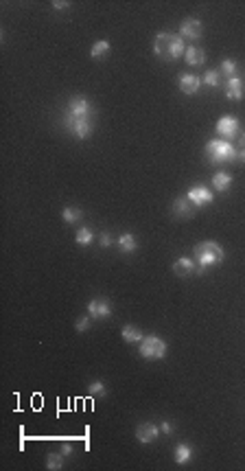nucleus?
I'll return each mask as SVG.
<instances>
[{"label": "nucleus", "instance_id": "f257e3e1", "mask_svg": "<svg viewBox=\"0 0 245 471\" xmlns=\"http://www.w3.org/2000/svg\"><path fill=\"white\" fill-rule=\"evenodd\" d=\"M153 53H156L160 60L171 62V60L182 57V55L186 53V44L177 33L162 31V33H158L156 40H153Z\"/></svg>", "mask_w": 245, "mask_h": 471}, {"label": "nucleus", "instance_id": "f03ea898", "mask_svg": "<svg viewBox=\"0 0 245 471\" xmlns=\"http://www.w3.org/2000/svg\"><path fill=\"white\" fill-rule=\"evenodd\" d=\"M195 261H197V274H203V270L210 265H219L223 261V248L219 246L217 241H199L193 250Z\"/></svg>", "mask_w": 245, "mask_h": 471}, {"label": "nucleus", "instance_id": "7ed1b4c3", "mask_svg": "<svg viewBox=\"0 0 245 471\" xmlns=\"http://www.w3.org/2000/svg\"><path fill=\"white\" fill-rule=\"evenodd\" d=\"M206 158L212 162V165H228V162L239 160V153H236V147L230 141L212 138V141L206 143Z\"/></svg>", "mask_w": 245, "mask_h": 471}, {"label": "nucleus", "instance_id": "20e7f679", "mask_svg": "<svg viewBox=\"0 0 245 471\" xmlns=\"http://www.w3.org/2000/svg\"><path fill=\"white\" fill-rule=\"evenodd\" d=\"M138 351H140V355L145 360H165L169 346H167L165 340L158 338V336H145Z\"/></svg>", "mask_w": 245, "mask_h": 471}, {"label": "nucleus", "instance_id": "39448f33", "mask_svg": "<svg viewBox=\"0 0 245 471\" xmlns=\"http://www.w3.org/2000/svg\"><path fill=\"white\" fill-rule=\"evenodd\" d=\"M90 112H92V105H90V101L86 99V96H72V99L68 101V114H66V119H70V121H75V119H88Z\"/></svg>", "mask_w": 245, "mask_h": 471}, {"label": "nucleus", "instance_id": "423d86ee", "mask_svg": "<svg viewBox=\"0 0 245 471\" xmlns=\"http://www.w3.org/2000/svg\"><path fill=\"white\" fill-rule=\"evenodd\" d=\"M186 198H189L195 208H201V206H208L212 200V191L208 189V186H203V184H197V186H191L189 193H186Z\"/></svg>", "mask_w": 245, "mask_h": 471}, {"label": "nucleus", "instance_id": "0eeeda50", "mask_svg": "<svg viewBox=\"0 0 245 471\" xmlns=\"http://www.w3.org/2000/svg\"><path fill=\"white\" fill-rule=\"evenodd\" d=\"M203 35V24L197 18H186L179 24V37L182 40H199Z\"/></svg>", "mask_w": 245, "mask_h": 471}, {"label": "nucleus", "instance_id": "6e6552de", "mask_svg": "<svg viewBox=\"0 0 245 471\" xmlns=\"http://www.w3.org/2000/svg\"><path fill=\"white\" fill-rule=\"evenodd\" d=\"M217 132L219 136L223 138V141H232V138H236V134H239V119H234V116H221L217 121Z\"/></svg>", "mask_w": 245, "mask_h": 471}, {"label": "nucleus", "instance_id": "1a4fd4ad", "mask_svg": "<svg viewBox=\"0 0 245 471\" xmlns=\"http://www.w3.org/2000/svg\"><path fill=\"white\" fill-rule=\"evenodd\" d=\"M88 316H90V318H94V320L110 318V316H112V305L105 298L90 300V303H88Z\"/></svg>", "mask_w": 245, "mask_h": 471}, {"label": "nucleus", "instance_id": "9d476101", "mask_svg": "<svg viewBox=\"0 0 245 471\" xmlns=\"http://www.w3.org/2000/svg\"><path fill=\"white\" fill-rule=\"evenodd\" d=\"M66 125L70 127V132L75 134L79 141H86V138L92 136V123H90V119H75V121L66 119Z\"/></svg>", "mask_w": 245, "mask_h": 471}, {"label": "nucleus", "instance_id": "9b49d317", "mask_svg": "<svg viewBox=\"0 0 245 471\" xmlns=\"http://www.w3.org/2000/svg\"><path fill=\"white\" fill-rule=\"evenodd\" d=\"M243 92H245V84H243V77L236 72V75H232L230 79H228V84H226V94H228V99L230 101H241L243 99Z\"/></svg>", "mask_w": 245, "mask_h": 471}, {"label": "nucleus", "instance_id": "f8f14e48", "mask_svg": "<svg viewBox=\"0 0 245 471\" xmlns=\"http://www.w3.org/2000/svg\"><path fill=\"white\" fill-rule=\"evenodd\" d=\"M160 434V427L156 423H140L136 427V441L142 443V445H149L158 438Z\"/></svg>", "mask_w": 245, "mask_h": 471}, {"label": "nucleus", "instance_id": "ddd939ff", "mask_svg": "<svg viewBox=\"0 0 245 471\" xmlns=\"http://www.w3.org/2000/svg\"><path fill=\"white\" fill-rule=\"evenodd\" d=\"M171 210H173V215L177 219H189V217H193V213L197 208H195V204H193L189 198H177L173 202V206H171Z\"/></svg>", "mask_w": 245, "mask_h": 471}, {"label": "nucleus", "instance_id": "4468645a", "mask_svg": "<svg viewBox=\"0 0 245 471\" xmlns=\"http://www.w3.org/2000/svg\"><path fill=\"white\" fill-rule=\"evenodd\" d=\"M201 79L197 75H191V72H184L182 77H179V90L184 94H197V90L201 88Z\"/></svg>", "mask_w": 245, "mask_h": 471}, {"label": "nucleus", "instance_id": "2eb2a0df", "mask_svg": "<svg viewBox=\"0 0 245 471\" xmlns=\"http://www.w3.org/2000/svg\"><path fill=\"white\" fill-rule=\"evenodd\" d=\"M230 186H232V175L230 173L217 171L215 175H212V191L226 193V191H230Z\"/></svg>", "mask_w": 245, "mask_h": 471}, {"label": "nucleus", "instance_id": "dca6fc26", "mask_svg": "<svg viewBox=\"0 0 245 471\" xmlns=\"http://www.w3.org/2000/svg\"><path fill=\"white\" fill-rule=\"evenodd\" d=\"M184 57H186V64H189V66H201V64L206 62V53H203L201 46H195L193 44V46L186 48Z\"/></svg>", "mask_w": 245, "mask_h": 471}, {"label": "nucleus", "instance_id": "f3484780", "mask_svg": "<svg viewBox=\"0 0 245 471\" xmlns=\"http://www.w3.org/2000/svg\"><path fill=\"white\" fill-rule=\"evenodd\" d=\"M173 272H175L177 276H189V274H193V272H195V259H191V257H179L177 261L173 263Z\"/></svg>", "mask_w": 245, "mask_h": 471}, {"label": "nucleus", "instance_id": "a211bd4d", "mask_svg": "<svg viewBox=\"0 0 245 471\" xmlns=\"http://www.w3.org/2000/svg\"><path fill=\"white\" fill-rule=\"evenodd\" d=\"M116 243H118L120 252H125V254H129V252H136V250H138V241H136V237H134L132 232H125V234H120V237L116 239Z\"/></svg>", "mask_w": 245, "mask_h": 471}, {"label": "nucleus", "instance_id": "6ab92c4d", "mask_svg": "<svg viewBox=\"0 0 245 471\" xmlns=\"http://www.w3.org/2000/svg\"><path fill=\"white\" fill-rule=\"evenodd\" d=\"M173 458H175L177 465H186V462L193 458V447L191 445H186V443H179L175 447V452H173Z\"/></svg>", "mask_w": 245, "mask_h": 471}, {"label": "nucleus", "instance_id": "aec40b11", "mask_svg": "<svg viewBox=\"0 0 245 471\" xmlns=\"http://www.w3.org/2000/svg\"><path fill=\"white\" fill-rule=\"evenodd\" d=\"M120 336H122V340H125L127 344H136V342H142V331H138L134 324H127L125 329L120 331Z\"/></svg>", "mask_w": 245, "mask_h": 471}, {"label": "nucleus", "instance_id": "412c9836", "mask_svg": "<svg viewBox=\"0 0 245 471\" xmlns=\"http://www.w3.org/2000/svg\"><path fill=\"white\" fill-rule=\"evenodd\" d=\"M110 51H112V44L108 42V40H99V42L92 44V51H90V55H92L94 60H99V57H103V55H108Z\"/></svg>", "mask_w": 245, "mask_h": 471}, {"label": "nucleus", "instance_id": "4be33fe9", "mask_svg": "<svg viewBox=\"0 0 245 471\" xmlns=\"http://www.w3.org/2000/svg\"><path fill=\"white\" fill-rule=\"evenodd\" d=\"M81 217H84V213H81V210L79 208H72V206H66V208H64L62 210V219H64V222H66V224H77L79 222V219Z\"/></svg>", "mask_w": 245, "mask_h": 471}, {"label": "nucleus", "instance_id": "5701e85b", "mask_svg": "<svg viewBox=\"0 0 245 471\" xmlns=\"http://www.w3.org/2000/svg\"><path fill=\"white\" fill-rule=\"evenodd\" d=\"M64 467V454H48L46 456V469L48 471H59Z\"/></svg>", "mask_w": 245, "mask_h": 471}, {"label": "nucleus", "instance_id": "b1692460", "mask_svg": "<svg viewBox=\"0 0 245 471\" xmlns=\"http://www.w3.org/2000/svg\"><path fill=\"white\" fill-rule=\"evenodd\" d=\"M201 84L203 86H210V88H217L219 84H221V72H219V70H208L206 75H203Z\"/></svg>", "mask_w": 245, "mask_h": 471}, {"label": "nucleus", "instance_id": "393cba45", "mask_svg": "<svg viewBox=\"0 0 245 471\" xmlns=\"http://www.w3.org/2000/svg\"><path fill=\"white\" fill-rule=\"evenodd\" d=\"M92 239H94V234H92V230H90V228H79L77 234H75V241L79 243V246H90Z\"/></svg>", "mask_w": 245, "mask_h": 471}, {"label": "nucleus", "instance_id": "a878e982", "mask_svg": "<svg viewBox=\"0 0 245 471\" xmlns=\"http://www.w3.org/2000/svg\"><path fill=\"white\" fill-rule=\"evenodd\" d=\"M223 79H230L232 75H236V62L234 60H223L221 62V68H219Z\"/></svg>", "mask_w": 245, "mask_h": 471}, {"label": "nucleus", "instance_id": "bb28decb", "mask_svg": "<svg viewBox=\"0 0 245 471\" xmlns=\"http://www.w3.org/2000/svg\"><path fill=\"white\" fill-rule=\"evenodd\" d=\"M88 392L96 395V397H103V395H108V388H105L103 381H92V384H88Z\"/></svg>", "mask_w": 245, "mask_h": 471}, {"label": "nucleus", "instance_id": "cd10ccee", "mask_svg": "<svg viewBox=\"0 0 245 471\" xmlns=\"http://www.w3.org/2000/svg\"><path fill=\"white\" fill-rule=\"evenodd\" d=\"M236 153H239V160L245 162V134H241L236 141Z\"/></svg>", "mask_w": 245, "mask_h": 471}, {"label": "nucleus", "instance_id": "c85d7f7f", "mask_svg": "<svg viewBox=\"0 0 245 471\" xmlns=\"http://www.w3.org/2000/svg\"><path fill=\"white\" fill-rule=\"evenodd\" d=\"M75 329L79 331V333H84L86 329H90V316H84V318H79L77 324H75Z\"/></svg>", "mask_w": 245, "mask_h": 471}, {"label": "nucleus", "instance_id": "c756f323", "mask_svg": "<svg viewBox=\"0 0 245 471\" xmlns=\"http://www.w3.org/2000/svg\"><path fill=\"white\" fill-rule=\"evenodd\" d=\"M70 7V3H66V0H55L53 3V9L55 11H64V9H68Z\"/></svg>", "mask_w": 245, "mask_h": 471}, {"label": "nucleus", "instance_id": "7c9ffc66", "mask_svg": "<svg viewBox=\"0 0 245 471\" xmlns=\"http://www.w3.org/2000/svg\"><path fill=\"white\" fill-rule=\"evenodd\" d=\"M99 243H101V248H110V246H112V237H110L108 232H103L101 239H99Z\"/></svg>", "mask_w": 245, "mask_h": 471}, {"label": "nucleus", "instance_id": "2f4dec72", "mask_svg": "<svg viewBox=\"0 0 245 471\" xmlns=\"http://www.w3.org/2000/svg\"><path fill=\"white\" fill-rule=\"evenodd\" d=\"M160 432H162V434H167V436H169L171 432H173V427H171V423H169V421H165V423L160 425Z\"/></svg>", "mask_w": 245, "mask_h": 471}, {"label": "nucleus", "instance_id": "473e14b6", "mask_svg": "<svg viewBox=\"0 0 245 471\" xmlns=\"http://www.w3.org/2000/svg\"><path fill=\"white\" fill-rule=\"evenodd\" d=\"M70 452H72V447H70V445H62V454H64V456H68Z\"/></svg>", "mask_w": 245, "mask_h": 471}]
</instances>
